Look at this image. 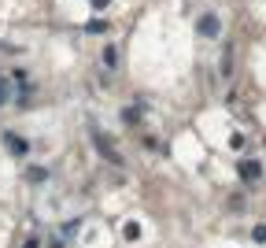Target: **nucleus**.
Returning a JSON list of instances; mask_svg holds the SVG:
<instances>
[{
    "label": "nucleus",
    "mask_w": 266,
    "mask_h": 248,
    "mask_svg": "<svg viewBox=\"0 0 266 248\" xmlns=\"http://www.w3.org/2000/svg\"><path fill=\"white\" fill-rule=\"evenodd\" d=\"M89 133H92V141H96V148H100V156H104V159H111V163H122V156L115 152V145H111V141L104 137V130H96V126H92Z\"/></svg>",
    "instance_id": "nucleus-1"
},
{
    "label": "nucleus",
    "mask_w": 266,
    "mask_h": 248,
    "mask_svg": "<svg viewBox=\"0 0 266 248\" xmlns=\"http://www.w3.org/2000/svg\"><path fill=\"white\" fill-rule=\"evenodd\" d=\"M0 141H4V145L12 148V156H26V152H30V141H26V137H18V133H12V130H8V133H0Z\"/></svg>",
    "instance_id": "nucleus-2"
},
{
    "label": "nucleus",
    "mask_w": 266,
    "mask_h": 248,
    "mask_svg": "<svg viewBox=\"0 0 266 248\" xmlns=\"http://www.w3.org/2000/svg\"><path fill=\"white\" fill-rule=\"evenodd\" d=\"M218 15H200V23H196V30L204 34V37H218Z\"/></svg>",
    "instance_id": "nucleus-3"
},
{
    "label": "nucleus",
    "mask_w": 266,
    "mask_h": 248,
    "mask_svg": "<svg viewBox=\"0 0 266 248\" xmlns=\"http://www.w3.org/2000/svg\"><path fill=\"white\" fill-rule=\"evenodd\" d=\"M240 178H248V182H259V178H262V167L255 163V159H240Z\"/></svg>",
    "instance_id": "nucleus-4"
},
{
    "label": "nucleus",
    "mask_w": 266,
    "mask_h": 248,
    "mask_svg": "<svg viewBox=\"0 0 266 248\" xmlns=\"http://www.w3.org/2000/svg\"><path fill=\"white\" fill-rule=\"evenodd\" d=\"M104 63H108V67H118V52H115V49H104Z\"/></svg>",
    "instance_id": "nucleus-5"
},
{
    "label": "nucleus",
    "mask_w": 266,
    "mask_h": 248,
    "mask_svg": "<svg viewBox=\"0 0 266 248\" xmlns=\"http://www.w3.org/2000/svg\"><path fill=\"white\" fill-rule=\"evenodd\" d=\"M122 119H126V122H130V126H133V122H137V119H140V108H126V111H122Z\"/></svg>",
    "instance_id": "nucleus-6"
},
{
    "label": "nucleus",
    "mask_w": 266,
    "mask_h": 248,
    "mask_svg": "<svg viewBox=\"0 0 266 248\" xmlns=\"http://www.w3.org/2000/svg\"><path fill=\"white\" fill-rule=\"evenodd\" d=\"M140 237V226L137 222H126V241H137Z\"/></svg>",
    "instance_id": "nucleus-7"
},
{
    "label": "nucleus",
    "mask_w": 266,
    "mask_h": 248,
    "mask_svg": "<svg viewBox=\"0 0 266 248\" xmlns=\"http://www.w3.org/2000/svg\"><path fill=\"white\" fill-rule=\"evenodd\" d=\"M252 237H255L259 244H266V226H255V230H252Z\"/></svg>",
    "instance_id": "nucleus-8"
},
{
    "label": "nucleus",
    "mask_w": 266,
    "mask_h": 248,
    "mask_svg": "<svg viewBox=\"0 0 266 248\" xmlns=\"http://www.w3.org/2000/svg\"><path fill=\"white\" fill-rule=\"evenodd\" d=\"M0 104H8V82L0 78Z\"/></svg>",
    "instance_id": "nucleus-9"
},
{
    "label": "nucleus",
    "mask_w": 266,
    "mask_h": 248,
    "mask_svg": "<svg viewBox=\"0 0 266 248\" xmlns=\"http://www.w3.org/2000/svg\"><path fill=\"white\" fill-rule=\"evenodd\" d=\"M92 8H108V0H92Z\"/></svg>",
    "instance_id": "nucleus-10"
}]
</instances>
